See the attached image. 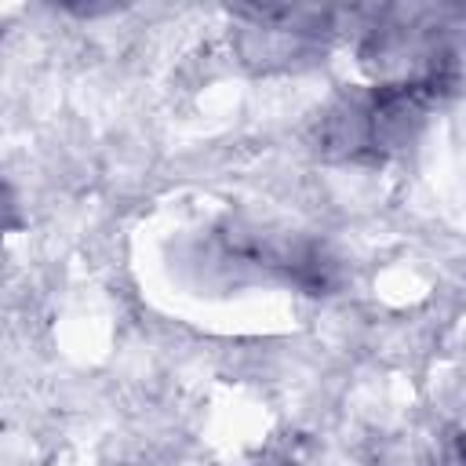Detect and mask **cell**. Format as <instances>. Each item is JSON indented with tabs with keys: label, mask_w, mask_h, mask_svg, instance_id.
<instances>
[]
</instances>
